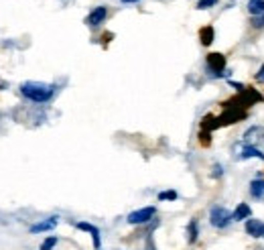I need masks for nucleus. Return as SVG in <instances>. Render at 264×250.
I'll list each match as a JSON object with an SVG mask.
<instances>
[{
    "mask_svg": "<svg viewBox=\"0 0 264 250\" xmlns=\"http://www.w3.org/2000/svg\"><path fill=\"white\" fill-rule=\"evenodd\" d=\"M246 234H250L252 238H264V222L250 218L246 222Z\"/></svg>",
    "mask_w": 264,
    "mask_h": 250,
    "instance_id": "obj_9",
    "label": "nucleus"
},
{
    "mask_svg": "<svg viewBox=\"0 0 264 250\" xmlns=\"http://www.w3.org/2000/svg\"><path fill=\"white\" fill-rule=\"evenodd\" d=\"M250 193H252L254 197H262L264 195V181L262 179H256V181H252V183H250Z\"/></svg>",
    "mask_w": 264,
    "mask_h": 250,
    "instance_id": "obj_17",
    "label": "nucleus"
},
{
    "mask_svg": "<svg viewBox=\"0 0 264 250\" xmlns=\"http://www.w3.org/2000/svg\"><path fill=\"white\" fill-rule=\"evenodd\" d=\"M199 39H201V45L209 47L213 43V27H203L199 31Z\"/></svg>",
    "mask_w": 264,
    "mask_h": 250,
    "instance_id": "obj_13",
    "label": "nucleus"
},
{
    "mask_svg": "<svg viewBox=\"0 0 264 250\" xmlns=\"http://www.w3.org/2000/svg\"><path fill=\"white\" fill-rule=\"evenodd\" d=\"M232 220H234L232 214L226 208H222V206H213L211 212H209V222H211L213 228H226Z\"/></svg>",
    "mask_w": 264,
    "mask_h": 250,
    "instance_id": "obj_4",
    "label": "nucleus"
},
{
    "mask_svg": "<svg viewBox=\"0 0 264 250\" xmlns=\"http://www.w3.org/2000/svg\"><path fill=\"white\" fill-rule=\"evenodd\" d=\"M175 201L177 199V191H173V189H169V191H161L159 193V201Z\"/></svg>",
    "mask_w": 264,
    "mask_h": 250,
    "instance_id": "obj_19",
    "label": "nucleus"
},
{
    "mask_svg": "<svg viewBox=\"0 0 264 250\" xmlns=\"http://www.w3.org/2000/svg\"><path fill=\"white\" fill-rule=\"evenodd\" d=\"M248 12L252 16L264 14V0H248Z\"/></svg>",
    "mask_w": 264,
    "mask_h": 250,
    "instance_id": "obj_16",
    "label": "nucleus"
},
{
    "mask_svg": "<svg viewBox=\"0 0 264 250\" xmlns=\"http://www.w3.org/2000/svg\"><path fill=\"white\" fill-rule=\"evenodd\" d=\"M122 2H138V0H122Z\"/></svg>",
    "mask_w": 264,
    "mask_h": 250,
    "instance_id": "obj_26",
    "label": "nucleus"
},
{
    "mask_svg": "<svg viewBox=\"0 0 264 250\" xmlns=\"http://www.w3.org/2000/svg\"><path fill=\"white\" fill-rule=\"evenodd\" d=\"M248 118V112L244 108H236V106H226V110L218 116L220 126H228V124H236Z\"/></svg>",
    "mask_w": 264,
    "mask_h": 250,
    "instance_id": "obj_3",
    "label": "nucleus"
},
{
    "mask_svg": "<svg viewBox=\"0 0 264 250\" xmlns=\"http://www.w3.org/2000/svg\"><path fill=\"white\" fill-rule=\"evenodd\" d=\"M209 134H211V132H207V130H201V134H199V137H201V139H199V141H201V145H209V143H211Z\"/></svg>",
    "mask_w": 264,
    "mask_h": 250,
    "instance_id": "obj_23",
    "label": "nucleus"
},
{
    "mask_svg": "<svg viewBox=\"0 0 264 250\" xmlns=\"http://www.w3.org/2000/svg\"><path fill=\"white\" fill-rule=\"evenodd\" d=\"M20 94L25 98H29L31 102L43 104V102H49L53 98L55 87L51 83H43V82H25L20 85Z\"/></svg>",
    "mask_w": 264,
    "mask_h": 250,
    "instance_id": "obj_1",
    "label": "nucleus"
},
{
    "mask_svg": "<svg viewBox=\"0 0 264 250\" xmlns=\"http://www.w3.org/2000/svg\"><path fill=\"white\" fill-rule=\"evenodd\" d=\"M218 4V0H199L197 2V8L199 10H205V8H211V6H215Z\"/></svg>",
    "mask_w": 264,
    "mask_h": 250,
    "instance_id": "obj_21",
    "label": "nucleus"
},
{
    "mask_svg": "<svg viewBox=\"0 0 264 250\" xmlns=\"http://www.w3.org/2000/svg\"><path fill=\"white\" fill-rule=\"evenodd\" d=\"M252 27L262 29L264 27V14H260V16H252Z\"/></svg>",
    "mask_w": 264,
    "mask_h": 250,
    "instance_id": "obj_22",
    "label": "nucleus"
},
{
    "mask_svg": "<svg viewBox=\"0 0 264 250\" xmlns=\"http://www.w3.org/2000/svg\"><path fill=\"white\" fill-rule=\"evenodd\" d=\"M201 128H203V130H207V132H211V130H215V128H220L218 116H211V114H207V116L201 120Z\"/></svg>",
    "mask_w": 264,
    "mask_h": 250,
    "instance_id": "obj_14",
    "label": "nucleus"
},
{
    "mask_svg": "<svg viewBox=\"0 0 264 250\" xmlns=\"http://www.w3.org/2000/svg\"><path fill=\"white\" fill-rule=\"evenodd\" d=\"M264 139V128L262 126H252V128H248L246 130V134H244V143L248 145V147H254L258 141H262Z\"/></svg>",
    "mask_w": 264,
    "mask_h": 250,
    "instance_id": "obj_8",
    "label": "nucleus"
},
{
    "mask_svg": "<svg viewBox=\"0 0 264 250\" xmlns=\"http://www.w3.org/2000/svg\"><path fill=\"white\" fill-rule=\"evenodd\" d=\"M213 169H215V171H213V177H220V175L224 173V171H222V167H220V165H215Z\"/></svg>",
    "mask_w": 264,
    "mask_h": 250,
    "instance_id": "obj_25",
    "label": "nucleus"
},
{
    "mask_svg": "<svg viewBox=\"0 0 264 250\" xmlns=\"http://www.w3.org/2000/svg\"><path fill=\"white\" fill-rule=\"evenodd\" d=\"M224 67H226V57L222 53H209L207 55V70L213 76H222Z\"/></svg>",
    "mask_w": 264,
    "mask_h": 250,
    "instance_id": "obj_6",
    "label": "nucleus"
},
{
    "mask_svg": "<svg viewBox=\"0 0 264 250\" xmlns=\"http://www.w3.org/2000/svg\"><path fill=\"white\" fill-rule=\"evenodd\" d=\"M264 100V96L256 89V87H244L242 92H240V96H236L234 100H228L226 104H224V108L226 106H236V108H250V106H254V104H260Z\"/></svg>",
    "mask_w": 264,
    "mask_h": 250,
    "instance_id": "obj_2",
    "label": "nucleus"
},
{
    "mask_svg": "<svg viewBox=\"0 0 264 250\" xmlns=\"http://www.w3.org/2000/svg\"><path fill=\"white\" fill-rule=\"evenodd\" d=\"M250 216H252V210H250L248 203H238V208H236L234 214H232V218H234L236 222H242V220H246V218H250Z\"/></svg>",
    "mask_w": 264,
    "mask_h": 250,
    "instance_id": "obj_12",
    "label": "nucleus"
},
{
    "mask_svg": "<svg viewBox=\"0 0 264 250\" xmlns=\"http://www.w3.org/2000/svg\"><path fill=\"white\" fill-rule=\"evenodd\" d=\"M250 157H258V159H262L264 161V155L256 149V147H248V145H246V147L242 149V153L238 155V159H250Z\"/></svg>",
    "mask_w": 264,
    "mask_h": 250,
    "instance_id": "obj_15",
    "label": "nucleus"
},
{
    "mask_svg": "<svg viewBox=\"0 0 264 250\" xmlns=\"http://www.w3.org/2000/svg\"><path fill=\"white\" fill-rule=\"evenodd\" d=\"M197 234H199V232H197V222H195V220H191V222H189V226H187V242H189V244H193V242L197 240Z\"/></svg>",
    "mask_w": 264,
    "mask_h": 250,
    "instance_id": "obj_18",
    "label": "nucleus"
},
{
    "mask_svg": "<svg viewBox=\"0 0 264 250\" xmlns=\"http://www.w3.org/2000/svg\"><path fill=\"white\" fill-rule=\"evenodd\" d=\"M55 246H57V238H55V236H49V238L41 244V248L39 250H53Z\"/></svg>",
    "mask_w": 264,
    "mask_h": 250,
    "instance_id": "obj_20",
    "label": "nucleus"
},
{
    "mask_svg": "<svg viewBox=\"0 0 264 250\" xmlns=\"http://www.w3.org/2000/svg\"><path fill=\"white\" fill-rule=\"evenodd\" d=\"M155 214H157V208H153V206L136 210V212L128 214V224H147L151 218H155Z\"/></svg>",
    "mask_w": 264,
    "mask_h": 250,
    "instance_id": "obj_5",
    "label": "nucleus"
},
{
    "mask_svg": "<svg viewBox=\"0 0 264 250\" xmlns=\"http://www.w3.org/2000/svg\"><path fill=\"white\" fill-rule=\"evenodd\" d=\"M57 222H59V218H57V216H53V218H47V220H43V222H39V224L31 226V234H37V232H47V230H53V228L57 226Z\"/></svg>",
    "mask_w": 264,
    "mask_h": 250,
    "instance_id": "obj_11",
    "label": "nucleus"
},
{
    "mask_svg": "<svg viewBox=\"0 0 264 250\" xmlns=\"http://www.w3.org/2000/svg\"><path fill=\"white\" fill-rule=\"evenodd\" d=\"M254 78H256V82L264 83V65H262V67H260V72H258V74H256Z\"/></svg>",
    "mask_w": 264,
    "mask_h": 250,
    "instance_id": "obj_24",
    "label": "nucleus"
},
{
    "mask_svg": "<svg viewBox=\"0 0 264 250\" xmlns=\"http://www.w3.org/2000/svg\"><path fill=\"white\" fill-rule=\"evenodd\" d=\"M106 16H108V8L106 6H95L88 14L86 22H88L89 27H98V25H102L106 20Z\"/></svg>",
    "mask_w": 264,
    "mask_h": 250,
    "instance_id": "obj_7",
    "label": "nucleus"
},
{
    "mask_svg": "<svg viewBox=\"0 0 264 250\" xmlns=\"http://www.w3.org/2000/svg\"><path fill=\"white\" fill-rule=\"evenodd\" d=\"M78 230H84V232H88L89 236H91V240H93V246L95 250H100V230L93 226V224H88V222H78Z\"/></svg>",
    "mask_w": 264,
    "mask_h": 250,
    "instance_id": "obj_10",
    "label": "nucleus"
}]
</instances>
